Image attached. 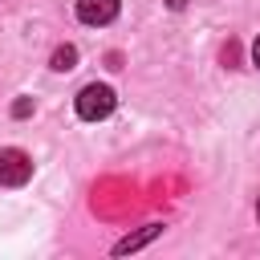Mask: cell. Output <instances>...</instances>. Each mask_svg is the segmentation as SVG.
I'll list each match as a JSON object with an SVG mask.
<instances>
[{"mask_svg": "<svg viewBox=\"0 0 260 260\" xmlns=\"http://www.w3.org/2000/svg\"><path fill=\"white\" fill-rule=\"evenodd\" d=\"M114 106H118V98H114V89L102 85V81H93V85H85V89L77 93V118H85V122L110 118Z\"/></svg>", "mask_w": 260, "mask_h": 260, "instance_id": "cell-1", "label": "cell"}, {"mask_svg": "<svg viewBox=\"0 0 260 260\" xmlns=\"http://www.w3.org/2000/svg\"><path fill=\"white\" fill-rule=\"evenodd\" d=\"M28 175H32V158L24 150H16V146L0 150V183L4 187H20V183H28Z\"/></svg>", "mask_w": 260, "mask_h": 260, "instance_id": "cell-2", "label": "cell"}, {"mask_svg": "<svg viewBox=\"0 0 260 260\" xmlns=\"http://www.w3.org/2000/svg\"><path fill=\"white\" fill-rule=\"evenodd\" d=\"M122 0H77V20L81 24H110L118 16Z\"/></svg>", "mask_w": 260, "mask_h": 260, "instance_id": "cell-3", "label": "cell"}, {"mask_svg": "<svg viewBox=\"0 0 260 260\" xmlns=\"http://www.w3.org/2000/svg\"><path fill=\"white\" fill-rule=\"evenodd\" d=\"M154 236H162V223H146V228H142L138 236H126V240H118V244H114V252H118V256H122V252H134V248L150 244Z\"/></svg>", "mask_w": 260, "mask_h": 260, "instance_id": "cell-4", "label": "cell"}, {"mask_svg": "<svg viewBox=\"0 0 260 260\" xmlns=\"http://www.w3.org/2000/svg\"><path fill=\"white\" fill-rule=\"evenodd\" d=\"M57 73H69L73 65H77V49L73 45H61V49H53V61H49Z\"/></svg>", "mask_w": 260, "mask_h": 260, "instance_id": "cell-5", "label": "cell"}, {"mask_svg": "<svg viewBox=\"0 0 260 260\" xmlns=\"http://www.w3.org/2000/svg\"><path fill=\"white\" fill-rule=\"evenodd\" d=\"M12 114H16V118H28V114H32V102H28V98H20V102L12 106Z\"/></svg>", "mask_w": 260, "mask_h": 260, "instance_id": "cell-6", "label": "cell"}, {"mask_svg": "<svg viewBox=\"0 0 260 260\" xmlns=\"http://www.w3.org/2000/svg\"><path fill=\"white\" fill-rule=\"evenodd\" d=\"M252 61H256V69H260V37H256V45H252Z\"/></svg>", "mask_w": 260, "mask_h": 260, "instance_id": "cell-7", "label": "cell"}, {"mask_svg": "<svg viewBox=\"0 0 260 260\" xmlns=\"http://www.w3.org/2000/svg\"><path fill=\"white\" fill-rule=\"evenodd\" d=\"M256 219H260V199H256Z\"/></svg>", "mask_w": 260, "mask_h": 260, "instance_id": "cell-8", "label": "cell"}]
</instances>
